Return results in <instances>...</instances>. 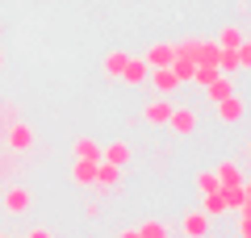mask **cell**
<instances>
[{
	"label": "cell",
	"instance_id": "obj_1",
	"mask_svg": "<svg viewBox=\"0 0 251 238\" xmlns=\"http://www.w3.org/2000/svg\"><path fill=\"white\" fill-rule=\"evenodd\" d=\"M0 138L9 142V150H13V155H21V150H29V146H34V138H38V134H34V125H25V121H13L9 130L0 134Z\"/></svg>",
	"mask_w": 251,
	"mask_h": 238
},
{
	"label": "cell",
	"instance_id": "obj_2",
	"mask_svg": "<svg viewBox=\"0 0 251 238\" xmlns=\"http://www.w3.org/2000/svg\"><path fill=\"white\" fill-rule=\"evenodd\" d=\"M243 113H247V100H243L239 92H230V96H222V100H218V121H222V125L243 121Z\"/></svg>",
	"mask_w": 251,
	"mask_h": 238
},
{
	"label": "cell",
	"instance_id": "obj_3",
	"mask_svg": "<svg viewBox=\"0 0 251 238\" xmlns=\"http://www.w3.org/2000/svg\"><path fill=\"white\" fill-rule=\"evenodd\" d=\"M92 184H97L100 192H113V188L122 184V167H113V163H105V159H97V176H92Z\"/></svg>",
	"mask_w": 251,
	"mask_h": 238
},
{
	"label": "cell",
	"instance_id": "obj_4",
	"mask_svg": "<svg viewBox=\"0 0 251 238\" xmlns=\"http://www.w3.org/2000/svg\"><path fill=\"white\" fill-rule=\"evenodd\" d=\"M147 75H151V67H147L143 59H126V67H122V84H130V88H143L147 84Z\"/></svg>",
	"mask_w": 251,
	"mask_h": 238
},
{
	"label": "cell",
	"instance_id": "obj_5",
	"mask_svg": "<svg viewBox=\"0 0 251 238\" xmlns=\"http://www.w3.org/2000/svg\"><path fill=\"white\" fill-rule=\"evenodd\" d=\"M29 201H34V196H29V188H21V184L4 188V196H0V205H4L9 213H25V209H29Z\"/></svg>",
	"mask_w": 251,
	"mask_h": 238
},
{
	"label": "cell",
	"instance_id": "obj_6",
	"mask_svg": "<svg viewBox=\"0 0 251 238\" xmlns=\"http://www.w3.org/2000/svg\"><path fill=\"white\" fill-rule=\"evenodd\" d=\"M172 109H176V105H172L168 96H159V100H151V105L143 109V121H147V125H168Z\"/></svg>",
	"mask_w": 251,
	"mask_h": 238
},
{
	"label": "cell",
	"instance_id": "obj_7",
	"mask_svg": "<svg viewBox=\"0 0 251 238\" xmlns=\"http://www.w3.org/2000/svg\"><path fill=\"white\" fill-rule=\"evenodd\" d=\"M180 230H184V238H205V234H209V217H205L201 209H193V213H184Z\"/></svg>",
	"mask_w": 251,
	"mask_h": 238
},
{
	"label": "cell",
	"instance_id": "obj_8",
	"mask_svg": "<svg viewBox=\"0 0 251 238\" xmlns=\"http://www.w3.org/2000/svg\"><path fill=\"white\" fill-rule=\"evenodd\" d=\"M214 176H218V188H234V184H243V167L234 163V159H222Z\"/></svg>",
	"mask_w": 251,
	"mask_h": 238
},
{
	"label": "cell",
	"instance_id": "obj_9",
	"mask_svg": "<svg viewBox=\"0 0 251 238\" xmlns=\"http://www.w3.org/2000/svg\"><path fill=\"white\" fill-rule=\"evenodd\" d=\"M147 79H151V84H155V92H159V96H172V92L180 88V79L172 75L168 67H151V75H147Z\"/></svg>",
	"mask_w": 251,
	"mask_h": 238
},
{
	"label": "cell",
	"instance_id": "obj_10",
	"mask_svg": "<svg viewBox=\"0 0 251 238\" xmlns=\"http://www.w3.org/2000/svg\"><path fill=\"white\" fill-rule=\"evenodd\" d=\"M222 196H226V209H234V213H247V205H251L247 180H243V184H234V188H222Z\"/></svg>",
	"mask_w": 251,
	"mask_h": 238
},
{
	"label": "cell",
	"instance_id": "obj_11",
	"mask_svg": "<svg viewBox=\"0 0 251 238\" xmlns=\"http://www.w3.org/2000/svg\"><path fill=\"white\" fill-rule=\"evenodd\" d=\"M100 159H105V163H113V167H126V163L134 159V150L126 146V142H109V146H100Z\"/></svg>",
	"mask_w": 251,
	"mask_h": 238
},
{
	"label": "cell",
	"instance_id": "obj_12",
	"mask_svg": "<svg viewBox=\"0 0 251 238\" xmlns=\"http://www.w3.org/2000/svg\"><path fill=\"white\" fill-rule=\"evenodd\" d=\"M168 125H172V134H193L197 130V113H193V109H172Z\"/></svg>",
	"mask_w": 251,
	"mask_h": 238
},
{
	"label": "cell",
	"instance_id": "obj_13",
	"mask_svg": "<svg viewBox=\"0 0 251 238\" xmlns=\"http://www.w3.org/2000/svg\"><path fill=\"white\" fill-rule=\"evenodd\" d=\"M230 92H234V75H222V71H218V75L205 84V96L214 100V105H218L222 96H230Z\"/></svg>",
	"mask_w": 251,
	"mask_h": 238
},
{
	"label": "cell",
	"instance_id": "obj_14",
	"mask_svg": "<svg viewBox=\"0 0 251 238\" xmlns=\"http://www.w3.org/2000/svg\"><path fill=\"white\" fill-rule=\"evenodd\" d=\"M172 59H176V46H172V42H155L151 50H147L143 63H147V67H168Z\"/></svg>",
	"mask_w": 251,
	"mask_h": 238
},
{
	"label": "cell",
	"instance_id": "obj_15",
	"mask_svg": "<svg viewBox=\"0 0 251 238\" xmlns=\"http://www.w3.org/2000/svg\"><path fill=\"white\" fill-rule=\"evenodd\" d=\"M92 176H97V159H75V163H72V184L88 188Z\"/></svg>",
	"mask_w": 251,
	"mask_h": 238
},
{
	"label": "cell",
	"instance_id": "obj_16",
	"mask_svg": "<svg viewBox=\"0 0 251 238\" xmlns=\"http://www.w3.org/2000/svg\"><path fill=\"white\" fill-rule=\"evenodd\" d=\"M201 213H205V217L226 213V196H222V188H214V192H201Z\"/></svg>",
	"mask_w": 251,
	"mask_h": 238
},
{
	"label": "cell",
	"instance_id": "obj_17",
	"mask_svg": "<svg viewBox=\"0 0 251 238\" xmlns=\"http://www.w3.org/2000/svg\"><path fill=\"white\" fill-rule=\"evenodd\" d=\"M247 42V29L243 25H226L222 34H218V46H222V50H234V46H243Z\"/></svg>",
	"mask_w": 251,
	"mask_h": 238
},
{
	"label": "cell",
	"instance_id": "obj_18",
	"mask_svg": "<svg viewBox=\"0 0 251 238\" xmlns=\"http://www.w3.org/2000/svg\"><path fill=\"white\" fill-rule=\"evenodd\" d=\"M193 67H197V63H193V59H184V54H176V59L168 63V71L180 79V84H188V79H193Z\"/></svg>",
	"mask_w": 251,
	"mask_h": 238
},
{
	"label": "cell",
	"instance_id": "obj_19",
	"mask_svg": "<svg viewBox=\"0 0 251 238\" xmlns=\"http://www.w3.org/2000/svg\"><path fill=\"white\" fill-rule=\"evenodd\" d=\"M126 59H130L126 50H113V54H105V63H100V71H105L109 79H117V75H122V67H126Z\"/></svg>",
	"mask_w": 251,
	"mask_h": 238
},
{
	"label": "cell",
	"instance_id": "obj_20",
	"mask_svg": "<svg viewBox=\"0 0 251 238\" xmlns=\"http://www.w3.org/2000/svg\"><path fill=\"white\" fill-rule=\"evenodd\" d=\"M75 159H100V142L97 138H75Z\"/></svg>",
	"mask_w": 251,
	"mask_h": 238
},
{
	"label": "cell",
	"instance_id": "obj_21",
	"mask_svg": "<svg viewBox=\"0 0 251 238\" xmlns=\"http://www.w3.org/2000/svg\"><path fill=\"white\" fill-rule=\"evenodd\" d=\"M138 230V238H168V226H163V221H143V226H134Z\"/></svg>",
	"mask_w": 251,
	"mask_h": 238
},
{
	"label": "cell",
	"instance_id": "obj_22",
	"mask_svg": "<svg viewBox=\"0 0 251 238\" xmlns=\"http://www.w3.org/2000/svg\"><path fill=\"white\" fill-rule=\"evenodd\" d=\"M13 121H21V113H17V105H9V100H4V105H0V134L9 130Z\"/></svg>",
	"mask_w": 251,
	"mask_h": 238
},
{
	"label": "cell",
	"instance_id": "obj_23",
	"mask_svg": "<svg viewBox=\"0 0 251 238\" xmlns=\"http://www.w3.org/2000/svg\"><path fill=\"white\" fill-rule=\"evenodd\" d=\"M197 50H201V38H184V42L176 46V54H184V59H193V63H197Z\"/></svg>",
	"mask_w": 251,
	"mask_h": 238
},
{
	"label": "cell",
	"instance_id": "obj_24",
	"mask_svg": "<svg viewBox=\"0 0 251 238\" xmlns=\"http://www.w3.org/2000/svg\"><path fill=\"white\" fill-rule=\"evenodd\" d=\"M214 188H218V176L214 171H201L197 176V192H214Z\"/></svg>",
	"mask_w": 251,
	"mask_h": 238
},
{
	"label": "cell",
	"instance_id": "obj_25",
	"mask_svg": "<svg viewBox=\"0 0 251 238\" xmlns=\"http://www.w3.org/2000/svg\"><path fill=\"white\" fill-rule=\"evenodd\" d=\"M9 176H17V159H13V155H0V180H9Z\"/></svg>",
	"mask_w": 251,
	"mask_h": 238
},
{
	"label": "cell",
	"instance_id": "obj_26",
	"mask_svg": "<svg viewBox=\"0 0 251 238\" xmlns=\"http://www.w3.org/2000/svg\"><path fill=\"white\" fill-rule=\"evenodd\" d=\"M239 238H251V217L247 213H239Z\"/></svg>",
	"mask_w": 251,
	"mask_h": 238
},
{
	"label": "cell",
	"instance_id": "obj_27",
	"mask_svg": "<svg viewBox=\"0 0 251 238\" xmlns=\"http://www.w3.org/2000/svg\"><path fill=\"white\" fill-rule=\"evenodd\" d=\"M84 217H88V221H92V217H100V205H97V201H88V205H84Z\"/></svg>",
	"mask_w": 251,
	"mask_h": 238
},
{
	"label": "cell",
	"instance_id": "obj_28",
	"mask_svg": "<svg viewBox=\"0 0 251 238\" xmlns=\"http://www.w3.org/2000/svg\"><path fill=\"white\" fill-rule=\"evenodd\" d=\"M25 238H54V234H50V230H46V226H34V230H29Z\"/></svg>",
	"mask_w": 251,
	"mask_h": 238
},
{
	"label": "cell",
	"instance_id": "obj_29",
	"mask_svg": "<svg viewBox=\"0 0 251 238\" xmlns=\"http://www.w3.org/2000/svg\"><path fill=\"white\" fill-rule=\"evenodd\" d=\"M117 238H138V230L130 226V230H122V234H117Z\"/></svg>",
	"mask_w": 251,
	"mask_h": 238
},
{
	"label": "cell",
	"instance_id": "obj_30",
	"mask_svg": "<svg viewBox=\"0 0 251 238\" xmlns=\"http://www.w3.org/2000/svg\"><path fill=\"white\" fill-rule=\"evenodd\" d=\"M0 67H4V50H0Z\"/></svg>",
	"mask_w": 251,
	"mask_h": 238
},
{
	"label": "cell",
	"instance_id": "obj_31",
	"mask_svg": "<svg viewBox=\"0 0 251 238\" xmlns=\"http://www.w3.org/2000/svg\"><path fill=\"white\" fill-rule=\"evenodd\" d=\"M0 238H13V234H0Z\"/></svg>",
	"mask_w": 251,
	"mask_h": 238
}]
</instances>
